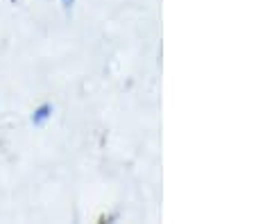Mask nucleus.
Segmentation results:
<instances>
[{
    "instance_id": "nucleus-1",
    "label": "nucleus",
    "mask_w": 256,
    "mask_h": 224,
    "mask_svg": "<svg viewBox=\"0 0 256 224\" xmlns=\"http://www.w3.org/2000/svg\"><path fill=\"white\" fill-rule=\"evenodd\" d=\"M52 111H54V107L50 102H44V104H39V107L32 111V116H30V122H32L34 127H44L46 122L52 118Z\"/></svg>"
},
{
    "instance_id": "nucleus-2",
    "label": "nucleus",
    "mask_w": 256,
    "mask_h": 224,
    "mask_svg": "<svg viewBox=\"0 0 256 224\" xmlns=\"http://www.w3.org/2000/svg\"><path fill=\"white\" fill-rule=\"evenodd\" d=\"M75 2H78V0H62V7H64L66 11H70L72 7H75Z\"/></svg>"
}]
</instances>
